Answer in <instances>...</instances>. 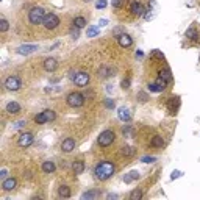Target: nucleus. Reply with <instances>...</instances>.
<instances>
[{"label": "nucleus", "instance_id": "nucleus-14", "mask_svg": "<svg viewBox=\"0 0 200 200\" xmlns=\"http://www.w3.org/2000/svg\"><path fill=\"white\" fill-rule=\"evenodd\" d=\"M44 69L47 72H55L58 69V60L56 58H47L44 61Z\"/></svg>", "mask_w": 200, "mask_h": 200}, {"label": "nucleus", "instance_id": "nucleus-20", "mask_svg": "<svg viewBox=\"0 0 200 200\" xmlns=\"http://www.w3.org/2000/svg\"><path fill=\"white\" fill-rule=\"evenodd\" d=\"M186 38L191 39V41H198L200 36H198V31L195 30V27H189V28L186 30Z\"/></svg>", "mask_w": 200, "mask_h": 200}, {"label": "nucleus", "instance_id": "nucleus-43", "mask_svg": "<svg viewBox=\"0 0 200 200\" xmlns=\"http://www.w3.org/2000/svg\"><path fill=\"white\" fill-rule=\"evenodd\" d=\"M24 125H27V122H25V121H19V122L14 124V128H22Z\"/></svg>", "mask_w": 200, "mask_h": 200}, {"label": "nucleus", "instance_id": "nucleus-21", "mask_svg": "<svg viewBox=\"0 0 200 200\" xmlns=\"http://www.w3.org/2000/svg\"><path fill=\"white\" fill-rule=\"evenodd\" d=\"M138 178H139V172L138 170H131V172H128V174L124 175V183H131V181H135Z\"/></svg>", "mask_w": 200, "mask_h": 200}, {"label": "nucleus", "instance_id": "nucleus-6", "mask_svg": "<svg viewBox=\"0 0 200 200\" xmlns=\"http://www.w3.org/2000/svg\"><path fill=\"white\" fill-rule=\"evenodd\" d=\"M3 85H5V88H6L8 91H19L20 86H22L20 78H19L17 75H9V77L5 80Z\"/></svg>", "mask_w": 200, "mask_h": 200}, {"label": "nucleus", "instance_id": "nucleus-49", "mask_svg": "<svg viewBox=\"0 0 200 200\" xmlns=\"http://www.w3.org/2000/svg\"><path fill=\"white\" fill-rule=\"evenodd\" d=\"M83 2H86V3H88V2H91V0H83Z\"/></svg>", "mask_w": 200, "mask_h": 200}, {"label": "nucleus", "instance_id": "nucleus-39", "mask_svg": "<svg viewBox=\"0 0 200 200\" xmlns=\"http://www.w3.org/2000/svg\"><path fill=\"white\" fill-rule=\"evenodd\" d=\"M122 89H128L130 88V78H125V80H122Z\"/></svg>", "mask_w": 200, "mask_h": 200}, {"label": "nucleus", "instance_id": "nucleus-31", "mask_svg": "<svg viewBox=\"0 0 200 200\" xmlns=\"http://www.w3.org/2000/svg\"><path fill=\"white\" fill-rule=\"evenodd\" d=\"M35 122H36V124H45V122H47L45 113H44V111H42V113H39V114L35 117Z\"/></svg>", "mask_w": 200, "mask_h": 200}, {"label": "nucleus", "instance_id": "nucleus-30", "mask_svg": "<svg viewBox=\"0 0 200 200\" xmlns=\"http://www.w3.org/2000/svg\"><path fill=\"white\" fill-rule=\"evenodd\" d=\"M100 33V27H91V28H88V38H94L96 35Z\"/></svg>", "mask_w": 200, "mask_h": 200}, {"label": "nucleus", "instance_id": "nucleus-32", "mask_svg": "<svg viewBox=\"0 0 200 200\" xmlns=\"http://www.w3.org/2000/svg\"><path fill=\"white\" fill-rule=\"evenodd\" d=\"M45 117H47V122H52V121H55V117H56V113L53 111V110H45Z\"/></svg>", "mask_w": 200, "mask_h": 200}, {"label": "nucleus", "instance_id": "nucleus-17", "mask_svg": "<svg viewBox=\"0 0 200 200\" xmlns=\"http://www.w3.org/2000/svg\"><path fill=\"white\" fill-rule=\"evenodd\" d=\"M72 170L75 175H82L85 172V163L82 161V159H78V161H74L72 163Z\"/></svg>", "mask_w": 200, "mask_h": 200}, {"label": "nucleus", "instance_id": "nucleus-28", "mask_svg": "<svg viewBox=\"0 0 200 200\" xmlns=\"http://www.w3.org/2000/svg\"><path fill=\"white\" fill-rule=\"evenodd\" d=\"M85 25H86V19H85L83 16H77V17L74 19V27H77V28L82 30Z\"/></svg>", "mask_w": 200, "mask_h": 200}, {"label": "nucleus", "instance_id": "nucleus-36", "mask_svg": "<svg viewBox=\"0 0 200 200\" xmlns=\"http://www.w3.org/2000/svg\"><path fill=\"white\" fill-rule=\"evenodd\" d=\"M105 106H106L108 110H113L114 106H116V103H114L113 99H106V100H105Z\"/></svg>", "mask_w": 200, "mask_h": 200}, {"label": "nucleus", "instance_id": "nucleus-13", "mask_svg": "<svg viewBox=\"0 0 200 200\" xmlns=\"http://www.w3.org/2000/svg\"><path fill=\"white\" fill-rule=\"evenodd\" d=\"M178 106H180V97H170L167 100V110H169L170 114H175Z\"/></svg>", "mask_w": 200, "mask_h": 200}, {"label": "nucleus", "instance_id": "nucleus-44", "mask_svg": "<svg viewBox=\"0 0 200 200\" xmlns=\"http://www.w3.org/2000/svg\"><path fill=\"white\" fill-rule=\"evenodd\" d=\"M138 99H141V102H147V96H145L144 92H139V94H138Z\"/></svg>", "mask_w": 200, "mask_h": 200}, {"label": "nucleus", "instance_id": "nucleus-18", "mask_svg": "<svg viewBox=\"0 0 200 200\" xmlns=\"http://www.w3.org/2000/svg\"><path fill=\"white\" fill-rule=\"evenodd\" d=\"M99 78H102V80H105V78H108V77H111L113 74H114V71L111 69V67H108V66H102V67L99 69Z\"/></svg>", "mask_w": 200, "mask_h": 200}, {"label": "nucleus", "instance_id": "nucleus-35", "mask_svg": "<svg viewBox=\"0 0 200 200\" xmlns=\"http://www.w3.org/2000/svg\"><path fill=\"white\" fill-rule=\"evenodd\" d=\"M141 161H142V163L150 164V163H155V161H156V158H155V156H142V158H141Z\"/></svg>", "mask_w": 200, "mask_h": 200}, {"label": "nucleus", "instance_id": "nucleus-26", "mask_svg": "<svg viewBox=\"0 0 200 200\" xmlns=\"http://www.w3.org/2000/svg\"><path fill=\"white\" fill-rule=\"evenodd\" d=\"M159 77H161L163 80H166L167 83H170V82H172V72H170V69H169V67H164V69L159 71Z\"/></svg>", "mask_w": 200, "mask_h": 200}, {"label": "nucleus", "instance_id": "nucleus-37", "mask_svg": "<svg viewBox=\"0 0 200 200\" xmlns=\"http://www.w3.org/2000/svg\"><path fill=\"white\" fill-rule=\"evenodd\" d=\"M106 5H108V3H106V0H99V2L96 3V8L97 9H103Z\"/></svg>", "mask_w": 200, "mask_h": 200}, {"label": "nucleus", "instance_id": "nucleus-16", "mask_svg": "<svg viewBox=\"0 0 200 200\" xmlns=\"http://www.w3.org/2000/svg\"><path fill=\"white\" fill-rule=\"evenodd\" d=\"M16 184H17V181H16V178H5L3 180V183H2V188H3V191H6V192H9V191H13L16 188Z\"/></svg>", "mask_w": 200, "mask_h": 200}, {"label": "nucleus", "instance_id": "nucleus-34", "mask_svg": "<svg viewBox=\"0 0 200 200\" xmlns=\"http://www.w3.org/2000/svg\"><path fill=\"white\" fill-rule=\"evenodd\" d=\"M8 28H9V24H8V20H6L5 17H2V20H0V30H2V31L5 33Z\"/></svg>", "mask_w": 200, "mask_h": 200}, {"label": "nucleus", "instance_id": "nucleus-1", "mask_svg": "<svg viewBox=\"0 0 200 200\" xmlns=\"http://www.w3.org/2000/svg\"><path fill=\"white\" fill-rule=\"evenodd\" d=\"M114 170H116V167H114V164L111 161H102V163H99L94 167V175H96L97 180L105 181V180H108V178L113 177Z\"/></svg>", "mask_w": 200, "mask_h": 200}, {"label": "nucleus", "instance_id": "nucleus-27", "mask_svg": "<svg viewBox=\"0 0 200 200\" xmlns=\"http://www.w3.org/2000/svg\"><path fill=\"white\" fill-rule=\"evenodd\" d=\"M142 195H144L142 189L136 188V189H133V191L130 192V200H141V198H142Z\"/></svg>", "mask_w": 200, "mask_h": 200}, {"label": "nucleus", "instance_id": "nucleus-45", "mask_svg": "<svg viewBox=\"0 0 200 200\" xmlns=\"http://www.w3.org/2000/svg\"><path fill=\"white\" fill-rule=\"evenodd\" d=\"M6 175H8V170L6 169H2V172H0V177H2L3 180L6 178Z\"/></svg>", "mask_w": 200, "mask_h": 200}, {"label": "nucleus", "instance_id": "nucleus-48", "mask_svg": "<svg viewBox=\"0 0 200 200\" xmlns=\"http://www.w3.org/2000/svg\"><path fill=\"white\" fill-rule=\"evenodd\" d=\"M116 197H117L116 194H108V198H116Z\"/></svg>", "mask_w": 200, "mask_h": 200}, {"label": "nucleus", "instance_id": "nucleus-40", "mask_svg": "<svg viewBox=\"0 0 200 200\" xmlns=\"http://www.w3.org/2000/svg\"><path fill=\"white\" fill-rule=\"evenodd\" d=\"M78 31H80V28H77V27H74V28H72L71 35H72V38H74V39H77V38H78V35H80Z\"/></svg>", "mask_w": 200, "mask_h": 200}, {"label": "nucleus", "instance_id": "nucleus-5", "mask_svg": "<svg viewBox=\"0 0 200 200\" xmlns=\"http://www.w3.org/2000/svg\"><path fill=\"white\" fill-rule=\"evenodd\" d=\"M42 25L45 27L47 30H55L56 27L60 25V17L55 14V13H47L45 17H44V22Z\"/></svg>", "mask_w": 200, "mask_h": 200}, {"label": "nucleus", "instance_id": "nucleus-3", "mask_svg": "<svg viewBox=\"0 0 200 200\" xmlns=\"http://www.w3.org/2000/svg\"><path fill=\"white\" fill-rule=\"evenodd\" d=\"M86 97L85 94H82V92H71V94H67V97H66V102H67V105L71 106V108H80V106H83Z\"/></svg>", "mask_w": 200, "mask_h": 200}, {"label": "nucleus", "instance_id": "nucleus-4", "mask_svg": "<svg viewBox=\"0 0 200 200\" xmlns=\"http://www.w3.org/2000/svg\"><path fill=\"white\" fill-rule=\"evenodd\" d=\"M114 141H116V133L113 130H103L97 138V142L100 147H108Z\"/></svg>", "mask_w": 200, "mask_h": 200}, {"label": "nucleus", "instance_id": "nucleus-12", "mask_svg": "<svg viewBox=\"0 0 200 200\" xmlns=\"http://www.w3.org/2000/svg\"><path fill=\"white\" fill-rule=\"evenodd\" d=\"M75 149V139L74 138H66L63 142H61V150L66 152V153H69Z\"/></svg>", "mask_w": 200, "mask_h": 200}, {"label": "nucleus", "instance_id": "nucleus-19", "mask_svg": "<svg viewBox=\"0 0 200 200\" xmlns=\"http://www.w3.org/2000/svg\"><path fill=\"white\" fill-rule=\"evenodd\" d=\"M20 111V105L17 103V102H9V103H6V113H9V114H17Z\"/></svg>", "mask_w": 200, "mask_h": 200}, {"label": "nucleus", "instance_id": "nucleus-2", "mask_svg": "<svg viewBox=\"0 0 200 200\" xmlns=\"http://www.w3.org/2000/svg\"><path fill=\"white\" fill-rule=\"evenodd\" d=\"M47 13L44 11V8L41 6H33L30 11H28V20L31 25H39L44 22V17H45Z\"/></svg>", "mask_w": 200, "mask_h": 200}, {"label": "nucleus", "instance_id": "nucleus-46", "mask_svg": "<svg viewBox=\"0 0 200 200\" xmlns=\"http://www.w3.org/2000/svg\"><path fill=\"white\" fill-rule=\"evenodd\" d=\"M106 24H108V20H106V19H100V20H99V27H103V25H106Z\"/></svg>", "mask_w": 200, "mask_h": 200}, {"label": "nucleus", "instance_id": "nucleus-41", "mask_svg": "<svg viewBox=\"0 0 200 200\" xmlns=\"http://www.w3.org/2000/svg\"><path fill=\"white\" fill-rule=\"evenodd\" d=\"M130 131H131V127H130V125H125V127L122 128V133H124V136H128V135H130Z\"/></svg>", "mask_w": 200, "mask_h": 200}, {"label": "nucleus", "instance_id": "nucleus-24", "mask_svg": "<svg viewBox=\"0 0 200 200\" xmlns=\"http://www.w3.org/2000/svg\"><path fill=\"white\" fill-rule=\"evenodd\" d=\"M99 195H100V191L92 189V191L83 192V194H82V200H92V198H97Z\"/></svg>", "mask_w": 200, "mask_h": 200}, {"label": "nucleus", "instance_id": "nucleus-8", "mask_svg": "<svg viewBox=\"0 0 200 200\" xmlns=\"http://www.w3.org/2000/svg\"><path fill=\"white\" fill-rule=\"evenodd\" d=\"M72 80H74V83H75L77 86H86V85L89 83L91 77H89L88 72H77L75 77H72Z\"/></svg>", "mask_w": 200, "mask_h": 200}, {"label": "nucleus", "instance_id": "nucleus-22", "mask_svg": "<svg viewBox=\"0 0 200 200\" xmlns=\"http://www.w3.org/2000/svg\"><path fill=\"white\" fill-rule=\"evenodd\" d=\"M58 195L63 197V198H69L71 197V188H69V186H66V184H61L58 188Z\"/></svg>", "mask_w": 200, "mask_h": 200}, {"label": "nucleus", "instance_id": "nucleus-10", "mask_svg": "<svg viewBox=\"0 0 200 200\" xmlns=\"http://www.w3.org/2000/svg\"><path fill=\"white\" fill-rule=\"evenodd\" d=\"M130 13L135 16H142L145 13V9H144V6L139 0H131L130 2Z\"/></svg>", "mask_w": 200, "mask_h": 200}, {"label": "nucleus", "instance_id": "nucleus-9", "mask_svg": "<svg viewBox=\"0 0 200 200\" xmlns=\"http://www.w3.org/2000/svg\"><path fill=\"white\" fill-rule=\"evenodd\" d=\"M36 50H39V47L36 44H24V45H19L16 49L17 55H31V53L36 52Z\"/></svg>", "mask_w": 200, "mask_h": 200}, {"label": "nucleus", "instance_id": "nucleus-7", "mask_svg": "<svg viewBox=\"0 0 200 200\" xmlns=\"http://www.w3.org/2000/svg\"><path fill=\"white\" fill-rule=\"evenodd\" d=\"M33 135L31 133H28V131H25V133H22V135L17 138V145L19 147H24V149H27V147H30V145L33 144Z\"/></svg>", "mask_w": 200, "mask_h": 200}, {"label": "nucleus", "instance_id": "nucleus-23", "mask_svg": "<svg viewBox=\"0 0 200 200\" xmlns=\"http://www.w3.org/2000/svg\"><path fill=\"white\" fill-rule=\"evenodd\" d=\"M150 145L152 147H156V149H161V147H164V139L161 138V136H153L152 138V141H150Z\"/></svg>", "mask_w": 200, "mask_h": 200}, {"label": "nucleus", "instance_id": "nucleus-15", "mask_svg": "<svg viewBox=\"0 0 200 200\" xmlns=\"http://www.w3.org/2000/svg\"><path fill=\"white\" fill-rule=\"evenodd\" d=\"M117 116H119V119H121L122 122H130V119H131L130 110L125 108V106H121V108L117 110Z\"/></svg>", "mask_w": 200, "mask_h": 200}, {"label": "nucleus", "instance_id": "nucleus-42", "mask_svg": "<svg viewBox=\"0 0 200 200\" xmlns=\"http://www.w3.org/2000/svg\"><path fill=\"white\" fill-rule=\"evenodd\" d=\"M178 177H181V172H180V170H174V172H172V175H170L172 180H175V178H178Z\"/></svg>", "mask_w": 200, "mask_h": 200}, {"label": "nucleus", "instance_id": "nucleus-25", "mask_svg": "<svg viewBox=\"0 0 200 200\" xmlns=\"http://www.w3.org/2000/svg\"><path fill=\"white\" fill-rule=\"evenodd\" d=\"M55 169H56V166L53 161H44L42 163V170L45 174H52V172H55Z\"/></svg>", "mask_w": 200, "mask_h": 200}, {"label": "nucleus", "instance_id": "nucleus-38", "mask_svg": "<svg viewBox=\"0 0 200 200\" xmlns=\"http://www.w3.org/2000/svg\"><path fill=\"white\" fill-rule=\"evenodd\" d=\"M113 8H121L122 6V3H124V0H113Z\"/></svg>", "mask_w": 200, "mask_h": 200}, {"label": "nucleus", "instance_id": "nucleus-33", "mask_svg": "<svg viewBox=\"0 0 200 200\" xmlns=\"http://www.w3.org/2000/svg\"><path fill=\"white\" fill-rule=\"evenodd\" d=\"M147 89H149L150 92H163V89L159 88L156 83H149V85H147Z\"/></svg>", "mask_w": 200, "mask_h": 200}, {"label": "nucleus", "instance_id": "nucleus-11", "mask_svg": "<svg viewBox=\"0 0 200 200\" xmlns=\"http://www.w3.org/2000/svg\"><path fill=\"white\" fill-rule=\"evenodd\" d=\"M117 42H119V45H121V47L128 49V47L133 45V39H131L130 35H127V33H121V35H117Z\"/></svg>", "mask_w": 200, "mask_h": 200}, {"label": "nucleus", "instance_id": "nucleus-47", "mask_svg": "<svg viewBox=\"0 0 200 200\" xmlns=\"http://www.w3.org/2000/svg\"><path fill=\"white\" fill-rule=\"evenodd\" d=\"M136 56H138V58H142V56H144V53H142L141 50H138V52H136Z\"/></svg>", "mask_w": 200, "mask_h": 200}, {"label": "nucleus", "instance_id": "nucleus-29", "mask_svg": "<svg viewBox=\"0 0 200 200\" xmlns=\"http://www.w3.org/2000/svg\"><path fill=\"white\" fill-rule=\"evenodd\" d=\"M121 153L124 156H131V155H135V149L130 147V145H124V147L121 149Z\"/></svg>", "mask_w": 200, "mask_h": 200}, {"label": "nucleus", "instance_id": "nucleus-50", "mask_svg": "<svg viewBox=\"0 0 200 200\" xmlns=\"http://www.w3.org/2000/svg\"><path fill=\"white\" fill-rule=\"evenodd\" d=\"M198 61H200V58H198Z\"/></svg>", "mask_w": 200, "mask_h": 200}]
</instances>
